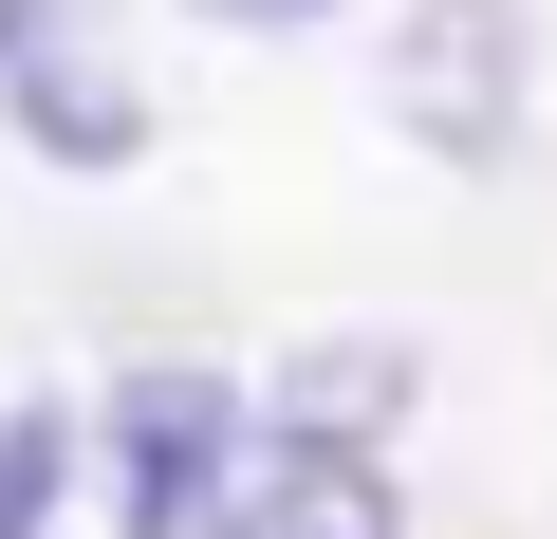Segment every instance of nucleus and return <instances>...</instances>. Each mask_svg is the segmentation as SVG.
Listing matches in <instances>:
<instances>
[{
    "label": "nucleus",
    "mask_w": 557,
    "mask_h": 539,
    "mask_svg": "<svg viewBox=\"0 0 557 539\" xmlns=\"http://www.w3.org/2000/svg\"><path fill=\"white\" fill-rule=\"evenodd\" d=\"M0 131L38 168H131L149 149V75L112 38V0H0Z\"/></svg>",
    "instance_id": "2"
},
{
    "label": "nucleus",
    "mask_w": 557,
    "mask_h": 539,
    "mask_svg": "<svg viewBox=\"0 0 557 539\" xmlns=\"http://www.w3.org/2000/svg\"><path fill=\"white\" fill-rule=\"evenodd\" d=\"M391 391H409V354L372 335V354H298L278 372V446H372L391 428Z\"/></svg>",
    "instance_id": "5"
},
{
    "label": "nucleus",
    "mask_w": 557,
    "mask_h": 539,
    "mask_svg": "<svg viewBox=\"0 0 557 539\" xmlns=\"http://www.w3.org/2000/svg\"><path fill=\"white\" fill-rule=\"evenodd\" d=\"M205 539H409V502H391L372 446H242V483H223Z\"/></svg>",
    "instance_id": "4"
},
{
    "label": "nucleus",
    "mask_w": 557,
    "mask_h": 539,
    "mask_svg": "<svg viewBox=\"0 0 557 539\" xmlns=\"http://www.w3.org/2000/svg\"><path fill=\"white\" fill-rule=\"evenodd\" d=\"M520 94H539L520 0H409V38H391V131H409V149L502 168V149H520Z\"/></svg>",
    "instance_id": "3"
},
{
    "label": "nucleus",
    "mask_w": 557,
    "mask_h": 539,
    "mask_svg": "<svg viewBox=\"0 0 557 539\" xmlns=\"http://www.w3.org/2000/svg\"><path fill=\"white\" fill-rule=\"evenodd\" d=\"M242 446H260V409H242L223 372H186V354L112 372V391H94V428H75V465H94L112 539H205V520H223V483H242Z\"/></svg>",
    "instance_id": "1"
},
{
    "label": "nucleus",
    "mask_w": 557,
    "mask_h": 539,
    "mask_svg": "<svg viewBox=\"0 0 557 539\" xmlns=\"http://www.w3.org/2000/svg\"><path fill=\"white\" fill-rule=\"evenodd\" d=\"M57 502H75V409L20 391L0 409V539H57Z\"/></svg>",
    "instance_id": "6"
},
{
    "label": "nucleus",
    "mask_w": 557,
    "mask_h": 539,
    "mask_svg": "<svg viewBox=\"0 0 557 539\" xmlns=\"http://www.w3.org/2000/svg\"><path fill=\"white\" fill-rule=\"evenodd\" d=\"M186 20H223V38H317L335 0H186Z\"/></svg>",
    "instance_id": "7"
}]
</instances>
